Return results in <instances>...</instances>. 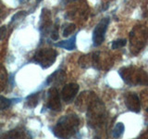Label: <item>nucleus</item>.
Wrapping results in <instances>:
<instances>
[{
	"label": "nucleus",
	"instance_id": "obj_1",
	"mask_svg": "<svg viewBox=\"0 0 148 139\" xmlns=\"http://www.w3.org/2000/svg\"><path fill=\"white\" fill-rule=\"evenodd\" d=\"M80 119L75 114H69L60 118L53 128V133L58 138H69L78 132Z\"/></svg>",
	"mask_w": 148,
	"mask_h": 139
},
{
	"label": "nucleus",
	"instance_id": "obj_2",
	"mask_svg": "<svg viewBox=\"0 0 148 139\" xmlns=\"http://www.w3.org/2000/svg\"><path fill=\"white\" fill-rule=\"evenodd\" d=\"M119 75L121 76L123 81L130 85H148V74L141 69L125 67L119 71Z\"/></svg>",
	"mask_w": 148,
	"mask_h": 139
},
{
	"label": "nucleus",
	"instance_id": "obj_3",
	"mask_svg": "<svg viewBox=\"0 0 148 139\" xmlns=\"http://www.w3.org/2000/svg\"><path fill=\"white\" fill-rule=\"evenodd\" d=\"M105 108L100 101L92 100L88 106V122L92 127L102 124L105 119Z\"/></svg>",
	"mask_w": 148,
	"mask_h": 139
},
{
	"label": "nucleus",
	"instance_id": "obj_4",
	"mask_svg": "<svg viewBox=\"0 0 148 139\" xmlns=\"http://www.w3.org/2000/svg\"><path fill=\"white\" fill-rule=\"evenodd\" d=\"M57 56L58 52L55 49L42 48L35 53L32 61L40 65L43 69H46L54 64L57 59Z\"/></svg>",
	"mask_w": 148,
	"mask_h": 139
},
{
	"label": "nucleus",
	"instance_id": "obj_5",
	"mask_svg": "<svg viewBox=\"0 0 148 139\" xmlns=\"http://www.w3.org/2000/svg\"><path fill=\"white\" fill-rule=\"evenodd\" d=\"M130 37H131L132 47L133 46L134 48L140 51L143 48V46L145 45L148 39V32L145 28L137 26L134 28V30H132Z\"/></svg>",
	"mask_w": 148,
	"mask_h": 139
},
{
	"label": "nucleus",
	"instance_id": "obj_6",
	"mask_svg": "<svg viewBox=\"0 0 148 139\" xmlns=\"http://www.w3.org/2000/svg\"><path fill=\"white\" fill-rule=\"evenodd\" d=\"M109 21V18H104L95 26L94 32H92V43L95 46H98L104 42Z\"/></svg>",
	"mask_w": 148,
	"mask_h": 139
},
{
	"label": "nucleus",
	"instance_id": "obj_7",
	"mask_svg": "<svg viewBox=\"0 0 148 139\" xmlns=\"http://www.w3.org/2000/svg\"><path fill=\"white\" fill-rule=\"evenodd\" d=\"M46 106L49 109L55 111L61 110V101H60V94L56 87H52L47 93V100H46Z\"/></svg>",
	"mask_w": 148,
	"mask_h": 139
},
{
	"label": "nucleus",
	"instance_id": "obj_8",
	"mask_svg": "<svg viewBox=\"0 0 148 139\" xmlns=\"http://www.w3.org/2000/svg\"><path fill=\"white\" fill-rule=\"evenodd\" d=\"M79 88L80 87H79L77 83H69V85H66L63 87L61 94H60L62 100L65 103H71L78 94Z\"/></svg>",
	"mask_w": 148,
	"mask_h": 139
},
{
	"label": "nucleus",
	"instance_id": "obj_9",
	"mask_svg": "<svg viewBox=\"0 0 148 139\" xmlns=\"http://www.w3.org/2000/svg\"><path fill=\"white\" fill-rule=\"evenodd\" d=\"M125 104L130 110L134 111V112H139L141 109V101L137 95L132 94V93H130L129 95L126 96Z\"/></svg>",
	"mask_w": 148,
	"mask_h": 139
},
{
	"label": "nucleus",
	"instance_id": "obj_10",
	"mask_svg": "<svg viewBox=\"0 0 148 139\" xmlns=\"http://www.w3.org/2000/svg\"><path fill=\"white\" fill-rule=\"evenodd\" d=\"M65 77H66V75H65L64 71L58 70V71H56L47 78V83L54 85H60V83H62L65 81Z\"/></svg>",
	"mask_w": 148,
	"mask_h": 139
},
{
	"label": "nucleus",
	"instance_id": "obj_11",
	"mask_svg": "<svg viewBox=\"0 0 148 139\" xmlns=\"http://www.w3.org/2000/svg\"><path fill=\"white\" fill-rule=\"evenodd\" d=\"M55 45L66 50H74L76 48V34H74L72 37H69L67 40H63L58 42V43H56Z\"/></svg>",
	"mask_w": 148,
	"mask_h": 139
},
{
	"label": "nucleus",
	"instance_id": "obj_12",
	"mask_svg": "<svg viewBox=\"0 0 148 139\" xmlns=\"http://www.w3.org/2000/svg\"><path fill=\"white\" fill-rule=\"evenodd\" d=\"M8 82V73L5 67L0 65V92L4 90Z\"/></svg>",
	"mask_w": 148,
	"mask_h": 139
},
{
	"label": "nucleus",
	"instance_id": "obj_13",
	"mask_svg": "<svg viewBox=\"0 0 148 139\" xmlns=\"http://www.w3.org/2000/svg\"><path fill=\"white\" fill-rule=\"evenodd\" d=\"M26 105L29 107V108H34V107L37 106L39 102V94L38 93H35V94H32L31 96H29L26 99Z\"/></svg>",
	"mask_w": 148,
	"mask_h": 139
},
{
	"label": "nucleus",
	"instance_id": "obj_14",
	"mask_svg": "<svg viewBox=\"0 0 148 139\" xmlns=\"http://www.w3.org/2000/svg\"><path fill=\"white\" fill-rule=\"evenodd\" d=\"M124 130H125L124 124L122 122H118L115 125V127L112 131V136L114 138H119L123 134Z\"/></svg>",
	"mask_w": 148,
	"mask_h": 139
},
{
	"label": "nucleus",
	"instance_id": "obj_15",
	"mask_svg": "<svg viewBox=\"0 0 148 139\" xmlns=\"http://www.w3.org/2000/svg\"><path fill=\"white\" fill-rule=\"evenodd\" d=\"M11 105V100L7 98V97L0 96V110L6 109L8 108H9Z\"/></svg>",
	"mask_w": 148,
	"mask_h": 139
},
{
	"label": "nucleus",
	"instance_id": "obj_16",
	"mask_svg": "<svg viewBox=\"0 0 148 139\" xmlns=\"http://www.w3.org/2000/svg\"><path fill=\"white\" fill-rule=\"evenodd\" d=\"M76 29V25L72 24V23H69V24L66 25V27L64 28L63 30V36H68L69 34H71L72 32L75 31Z\"/></svg>",
	"mask_w": 148,
	"mask_h": 139
},
{
	"label": "nucleus",
	"instance_id": "obj_17",
	"mask_svg": "<svg viewBox=\"0 0 148 139\" xmlns=\"http://www.w3.org/2000/svg\"><path fill=\"white\" fill-rule=\"evenodd\" d=\"M5 136L8 137V138H18V137H24V134H23L22 131H17V130H13V131L8 132Z\"/></svg>",
	"mask_w": 148,
	"mask_h": 139
},
{
	"label": "nucleus",
	"instance_id": "obj_18",
	"mask_svg": "<svg viewBox=\"0 0 148 139\" xmlns=\"http://www.w3.org/2000/svg\"><path fill=\"white\" fill-rule=\"evenodd\" d=\"M127 41L126 39H118V40H115L113 43H112V49H119V48H121L123 46L126 45Z\"/></svg>",
	"mask_w": 148,
	"mask_h": 139
},
{
	"label": "nucleus",
	"instance_id": "obj_19",
	"mask_svg": "<svg viewBox=\"0 0 148 139\" xmlns=\"http://www.w3.org/2000/svg\"><path fill=\"white\" fill-rule=\"evenodd\" d=\"M51 38L53 40H58V25H54L52 26V29H51Z\"/></svg>",
	"mask_w": 148,
	"mask_h": 139
},
{
	"label": "nucleus",
	"instance_id": "obj_20",
	"mask_svg": "<svg viewBox=\"0 0 148 139\" xmlns=\"http://www.w3.org/2000/svg\"><path fill=\"white\" fill-rule=\"evenodd\" d=\"M7 34V27L6 26H1L0 27V40L5 38V36Z\"/></svg>",
	"mask_w": 148,
	"mask_h": 139
},
{
	"label": "nucleus",
	"instance_id": "obj_21",
	"mask_svg": "<svg viewBox=\"0 0 148 139\" xmlns=\"http://www.w3.org/2000/svg\"><path fill=\"white\" fill-rule=\"evenodd\" d=\"M62 1L64 3H69V2H73V1H75V0H62Z\"/></svg>",
	"mask_w": 148,
	"mask_h": 139
},
{
	"label": "nucleus",
	"instance_id": "obj_22",
	"mask_svg": "<svg viewBox=\"0 0 148 139\" xmlns=\"http://www.w3.org/2000/svg\"><path fill=\"white\" fill-rule=\"evenodd\" d=\"M41 1H42V0H37V4H39V3H40Z\"/></svg>",
	"mask_w": 148,
	"mask_h": 139
},
{
	"label": "nucleus",
	"instance_id": "obj_23",
	"mask_svg": "<svg viewBox=\"0 0 148 139\" xmlns=\"http://www.w3.org/2000/svg\"><path fill=\"white\" fill-rule=\"evenodd\" d=\"M27 1H28V0H27Z\"/></svg>",
	"mask_w": 148,
	"mask_h": 139
}]
</instances>
